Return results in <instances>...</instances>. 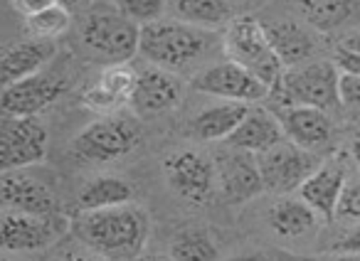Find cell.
Returning a JSON list of instances; mask_svg holds the SVG:
<instances>
[{
    "instance_id": "obj_1",
    "label": "cell",
    "mask_w": 360,
    "mask_h": 261,
    "mask_svg": "<svg viewBox=\"0 0 360 261\" xmlns=\"http://www.w3.org/2000/svg\"><path fill=\"white\" fill-rule=\"evenodd\" d=\"M72 234L104 259H134L146 246L150 220L143 207L119 205L106 210H79L70 225Z\"/></svg>"
},
{
    "instance_id": "obj_2",
    "label": "cell",
    "mask_w": 360,
    "mask_h": 261,
    "mask_svg": "<svg viewBox=\"0 0 360 261\" xmlns=\"http://www.w3.org/2000/svg\"><path fill=\"white\" fill-rule=\"evenodd\" d=\"M222 50H225L227 60L245 67L257 79L264 81L269 89H276V84H279L286 72L279 55L271 47L264 25L250 15H237L225 27Z\"/></svg>"
},
{
    "instance_id": "obj_3",
    "label": "cell",
    "mask_w": 360,
    "mask_h": 261,
    "mask_svg": "<svg viewBox=\"0 0 360 261\" xmlns=\"http://www.w3.org/2000/svg\"><path fill=\"white\" fill-rule=\"evenodd\" d=\"M207 40L200 27H193L188 22H150L141 27L139 52L155 67L163 69H178L205 52Z\"/></svg>"
},
{
    "instance_id": "obj_4",
    "label": "cell",
    "mask_w": 360,
    "mask_h": 261,
    "mask_svg": "<svg viewBox=\"0 0 360 261\" xmlns=\"http://www.w3.org/2000/svg\"><path fill=\"white\" fill-rule=\"evenodd\" d=\"M82 40L109 65L129 62L139 52L141 27L126 15H121L116 6H96L86 13V20L82 25Z\"/></svg>"
},
{
    "instance_id": "obj_5",
    "label": "cell",
    "mask_w": 360,
    "mask_h": 261,
    "mask_svg": "<svg viewBox=\"0 0 360 261\" xmlns=\"http://www.w3.org/2000/svg\"><path fill=\"white\" fill-rule=\"evenodd\" d=\"M340 72L335 62H309V65L286 69L276 84L284 106H314V109H333L340 104L338 94Z\"/></svg>"
},
{
    "instance_id": "obj_6",
    "label": "cell",
    "mask_w": 360,
    "mask_h": 261,
    "mask_svg": "<svg viewBox=\"0 0 360 261\" xmlns=\"http://www.w3.org/2000/svg\"><path fill=\"white\" fill-rule=\"evenodd\" d=\"M141 141V126L129 116L109 114L89 123L75 138V153L84 161L106 163L129 156Z\"/></svg>"
},
{
    "instance_id": "obj_7",
    "label": "cell",
    "mask_w": 360,
    "mask_h": 261,
    "mask_svg": "<svg viewBox=\"0 0 360 261\" xmlns=\"http://www.w3.org/2000/svg\"><path fill=\"white\" fill-rule=\"evenodd\" d=\"M47 130L37 116H3L0 130V168L22 170L45 161Z\"/></svg>"
},
{
    "instance_id": "obj_8",
    "label": "cell",
    "mask_w": 360,
    "mask_h": 261,
    "mask_svg": "<svg viewBox=\"0 0 360 261\" xmlns=\"http://www.w3.org/2000/svg\"><path fill=\"white\" fill-rule=\"evenodd\" d=\"M257 163H259L264 190L279 192V195L301 187L306 178L319 168V161L314 158V153L299 148L289 138L271 146L269 151L259 153Z\"/></svg>"
},
{
    "instance_id": "obj_9",
    "label": "cell",
    "mask_w": 360,
    "mask_h": 261,
    "mask_svg": "<svg viewBox=\"0 0 360 261\" xmlns=\"http://www.w3.org/2000/svg\"><path fill=\"white\" fill-rule=\"evenodd\" d=\"M193 89L207 96H217L222 101H242V104H255L271 94L264 81L230 60L202 69L193 79Z\"/></svg>"
},
{
    "instance_id": "obj_10",
    "label": "cell",
    "mask_w": 360,
    "mask_h": 261,
    "mask_svg": "<svg viewBox=\"0 0 360 261\" xmlns=\"http://www.w3.org/2000/svg\"><path fill=\"white\" fill-rule=\"evenodd\" d=\"M165 178L168 185L183 200L202 205L212 197L217 185V168L202 153L183 151L165 161Z\"/></svg>"
},
{
    "instance_id": "obj_11",
    "label": "cell",
    "mask_w": 360,
    "mask_h": 261,
    "mask_svg": "<svg viewBox=\"0 0 360 261\" xmlns=\"http://www.w3.org/2000/svg\"><path fill=\"white\" fill-rule=\"evenodd\" d=\"M65 91V81L50 74H32L11 86H3V116H37L50 109Z\"/></svg>"
},
{
    "instance_id": "obj_12",
    "label": "cell",
    "mask_w": 360,
    "mask_h": 261,
    "mask_svg": "<svg viewBox=\"0 0 360 261\" xmlns=\"http://www.w3.org/2000/svg\"><path fill=\"white\" fill-rule=\"evenodd\" d=\"M217 185L227 202H247L264 190L259 163L255 153L230 148L217 161Z\"/></svg>"
},
{
    "instance_id": "obj_13",
    "label": "cell",
    "mask_w": 360,
    "mask_h": 261,
    "mask_svg": "<svg viewBox=\"0 0 360 261\" xmlns=\"http://www.w3.org/2000/svg\"><path fill=\"white\" fill-rule=\"evenodd\" d=\"M0 236H3V249L8 251H37L50 246L60 236V229H57V222L52 220V215L40 217L6 210L3 225H0Z\"/></svg>"
},
{
    "instance_id": "obj_14",
    "label": "cell",
    "mask_w": 360,
    "mask_h": 261,
    "mask_svg": "<svg viewBox=\"0 0 360 261\" xmlns=\"http://www.w3.org/2000/svg\"><path fill=\"white\" fill-rule=\"evenodd\" d=\"M180 94H183V84L178 81V76L153 65L139 72V81H136L129 106L136 116H155L173 109L180 101Z\"/></svg>"
},
{
    "instance_id": "obj_15",
    "label": "cell",
    "mask_w": 360,
    "mask_h": 261,
    "mask_svg": "<svg viewBox=\"0 0 360 261\" xmlns=\"http://www.w3.org/2000/svg\"><path fill=\"white\" fill-rule=\"evenodd\" d=\"M279 121L284 128V136L291 143H296L304 151H321L328 146L333 138V123H330L328 114L323 109H314V106H281Z\"/></svg>"
},
{
    "instance_id": "obj_16",
    "label": "cell",
    "mask_w": 360,
    "mask_h": 261,
    "mask_svg": "<svg viewBox=\"0 0 360 261\" xmlns=\"http://www.w3.org/2000/svg\"><path fill=\"white\" fill-rule=\"evenodd\" d=\"M0 202L6 210L27 212V215L50 217L55 215L57 202L55 195L22 170H8L0 178Z\"/></svg>"
},
{
    "instance_id": "obj_17",
    "label": "cell",
    "mask_w": 360,
    "mask_h": 261,
    "mask_svg": "<svg viewBox=\"0 0 360 261\" xmlns=\"http://www.w3.org/2000/svg\"><path fill=\"white\" fill-rule=\"evenodd\" d=\"M345 190V170L340 163H321L299 187V197L316 210V215L333 220L338 212V202Z\"/></svg>"
},
{
    "instance_id": "obj_18",
    "label": "cell",
    "mask_w": 360,
    "mask_h": 261,
    "mask_svg": "<svg viewBox=\"0 0 360 261\" xmlns=\"http://www.w3.org/2000/svg\"><path fill=\"white\" fill-rule=\"evenodd\" d=\"M57 55L55 40H22L11 45L3 52L0 72H3V86H11L20 79H27L32 74H40V69Z\"/></svg>"
},
{
    "instance_id": "obj_19",
    "label": "cell",
    "mask_w": 360,
    "mask_h": 261,
    "mask_svg": "<svg viewBox=\"0 0 360 261\" xmlns=\"http://www.w3.org/2000/svg\"><path fill=\"white\" fill-rule=\"evenodd\" d=\"M284 128H281V121L276 114H269L266 109H250L247 119L242 121L235 128L230 138H227V146L237 148V151L247 153H259L269 151L271 146H276L279 141H284Z\"/></svg>"
},
{
    "instance_id": "obj_20",
    "label": "cell",
    "mask_w": 360,
    "mask_h": 261,
    "mask_svg": "<svg viewBox=\"0 0 360 261\" xmlns=\"http://www.w3.org/2000/svg\"><path fill=\"white\" fill-rule=\"evenodd\" d=\"M252 106L242 101H222L210 109H205L200 116H195L191 123L193 136L198 141H227L235 133V128L247 119Z\"/></svg>"
},
{
    "instance_id": "obj_21",
    "label": "cell",
    "mask_w": 360,
    "mask_h": 261,
    "mask_svg": "<svg viewBox=\"0 0 360 261\" xmlns=\"http://www.w3.org/2000/svg\"><path fill=\"white\" fill-rule=\"evenodd\" d=\"M266 35H269V42L274 47V52L279 55L284 69H294V67H301L311 55H314V40L311 35L304 30L301 25L291 20H276L264 25Z\"/></svg>"
},
{
    "instance_id": "obj_22",
    "label": "cell",
    "mask_w": 360,
    "mask_h": 261,
    "mask_svg": "<svg viewBox=\"0 0 360 261\" xmlns=\"http://www.w3.org/2000/svg\"><path fill=\"white\" fill-rule=\"evenodd\" d=\"M134 200V185L124 178L101 175L89 180L77 195L79 210H106V207L129 205Z\"/></svg>"
},
{
    "instance_id": "obj_23",
    "label": "cell",
    "mask_w": 360,
    "mask_h": 261,
    "mask_svg": "<svg viewBox=\"0 0 360 261\" xmlns=\"http://www.w3.org/2000/svg\"><path fill=\"white\" fill-rule=\"evenodd\" d=\"M173 13L180 22L193 27H222L235 20V8L230 0H175Z\"/></svg>"
},
{
    "instance_id": "obj_24",
    "label": "cell",
    "mask_w": 360,
    "mask_h": 261,
    "mask_svg": "<svg viewBox=\"0 0 360 261\" xmlns=\"http://www.w3.org/2000/svg\"><path fill=\"white\" fill-rule=\"evenodd\" d=\"M269 225L276 234L281 236H304L314 229L316 225V210L306 205L304 200L294 197H281L274 202L269 212Z\"/></svg>"
},
{
    "instance_id": "obj_25",
    "label": "cell",
    "mask_w": 360,
    "mask_h": 261,
    "mask_svg": "<svg viewBox=\"0 0 360 261\" xmlns=\"http://www.w3.org/2000/svg\"><path fill=\"white\" fill-rule=\"evenodd\" d=\"M358 0H299V11L311 27L319 32H330L355 15Z\"/></svg>"
},
{
    "instance_id": "obj_26",
    "label": "cell",
    "mask_w": 360,
    "mask_h": 261,
    "mask_svg": "<svg viewBox=\"0 0 360 261\" xmlns=\"http://www.w3.org/2000/svg\"><path fill=\"white\" fill-rule=\"evenodd\" d=\"M170 256L175 261H215L217 246L205 232H183L170 244Z\"/></svg>"
},
{
    "instance_id": "obj_27",
    "label": "cell",
    "mask_w": 360,
    "mask_h": 261,
    "mask_svg": "<svg viewBox=\"0 0 360 261\" xmlns=\"http://www.w3.org/2000/svg\"><path fill=\"white\" fill-rule=\"evenodd\" d=\"M99 81L121 106H129L131 94L136 89V81H139V72L129 65V62H114L99 74Z\"/></svg>"
},
{
    "instance_id": "obj_28",
    "label": "cell",
    "mask_w": 360,
    "mask_h": 261,
    "mask_svg": "<svg viewBox=\"0 0 360 261\" xmlns=\"http://www.w3.org/2000/svg\"><path fill=\"white\" fill-rule=\"evenodd\" d=\"M27 30L32 32V37H40V40H55V37L65 35L72 25V13L70 8L55 3L47 11L37 13V15L27 18L25 20Z\"/></svg>"
},
{
    "instance_id": "obj_29",
    "label": "cell",
    "mask_w": 360,
    "mask_h": 261,
    "mask_svg": "<svg viewBox=\"0 0 360 261\" xmlns=\"http://www.w3.org/2000/svg\"><path fill=\"white\" fill-rule=\"evenodd\" d=\"M121 15H126L139 27L158 22L165 11V0H116Z\"/></svg>"
},
{
    "instance_id": "obj_30",
    "label": "cell",
    "mask_w": 360,
    "mask_h": 261,
    "mask_svg": "<svg viewBox=\"0 0 360 261\" xmlns=\"http://www.w3.org/2000/svg\"><path fill=\"white\" fill-rule=\"evenodd\" d=\"M82 104H84L89 111H96V114H101V116H109V114H114V111L121 109L119 101H116L114 96H111L109 91L99 84V81H96V84H91L89 89L84 91V96H82Z\"/></svg>"
},
{
    "instance_id": "obj_31",
    "label": "cell",
    "mask_w": 360,
    "mask_h": 261,
    "mask_svg": "<svg viewBox=\"0 0 360 261\" xmlns=\"http://www.w3.org/2000/svg\"><path fill=\"white\" fill-rule=\"evenodd\" d=\"M335 215H338L340 220H355V222L360 220V180L345 185L343 197H340L338 212H335Z\"/></svg>"
},
{
    "instance_id": "obj_32",
    "label": "cell",
    "mask_w": 360,
    "mask_h": 261,
    "mask_svg": "<svg viewBox=\"0 0 360 261\" xmlns=\"http://www.w3.org/2000/svg\"><path fill=\"white\" fill-rule=\"evenodd\" d=\"M338 94H340V106H345V109L360 114V76L340 74Z\"/></svg>"
},
{
    "instance_id": "obj_33",
    "label": "cell",
    "mask_w": 360,
    "mask_h": 261,
    "mask_svg": "<svg viewBox=\"0 0 360 261\" xmlns=\"http://www.w3.org/2000/svg\"><path fill=\"white\" fill-rule=\"evenodd\" d=\"M335 67H338L340 74H355L360 76V52H353L348 47L338 45L335 50Z\"/></svg>"
},
{
    "instance_id": "obj_34",
    "label": "cell",
    "mask_w": 360,
    "mask_h": 261,
    "mask_svg": "<svg viewBox=\"0 0 360 261\" xmlns=\"http://www.w3.org/2000/svg\"><path fill=\"white\" fill-rule=\"evenodd\" d=\"M13 8H15V13H20L22 18H32L37 15V13L47 11V8H52L57 3V0H11Z\"/></svg>"
},
{
    "instance_id": "obj_35",
    "label": "cell",
    "mask_w": 360,
    "mask_h": 261,
    "mask_svg": "<svg viewBox=\"0 0 360 261\" xmlns=\"http://www.w3.org/2000/svg\"><path fill=\"white\" fill-rule=\"evenodd\" d=\"M333 251H340V254H343V251H348V254H360V227H355V229L348 232L343 239L335 241Z\"/></svg>"
},
{
    "instance_id": "obj_36",
    "label": "cell",
    "mask_w": 360,
    "mask_h": 261,
    "mask_svg": "<svg viewBox=\"0 0 360 261\" xmlns=\"http://www.w3.org/2000/svg\"><path fill=\"white\" fill-rule=\"evenodd\" d=\"M343 47H348V50H353V52H360V32L358 35H350V37H345L343 42H340Z\"/></svg>"
},
{
    "instance_id": "obj_37",
    "label": "cell",
    "mask_w": 360,
    "mask_h": 261,
    "mask_svg": "<svg viewBox=\"0 0 360 261\" xmlns=\"http://www.w3.org/2000/svg\"><path fill=\"white\" fill-rule=\"evenodd\" d=\"M62 261H104V259H96V256H86V254H67Z\"/></svg>"
},
{
    "instance_id": "obj_38",
    "label": "cell",
    "mask_w": 360,
    "mask_h": 261,
    "mask_svg": "<svg viewBox=\"0 0 360 261\" xmlns=\"http://www.w3.org/2000/svg\"><path fill=\"white\" fill-rule=\"evenodd\" d=\"M328 261H360V254H348V251H343V254H335L333 259H328Z\"/></svg>"
},
{
    "instance_id": "obj_39",
    "label": "cell",
    "mask_w": 360,
    "mask_h": 261,
    "mask_svg": "<svg viewBox=\"0 0 360 261\" xmlns=\"http://www.w3.org/2000/svg\"><path fill=\"white\" fill-rule=\"evenodd\" d=\"M57 3H60V6H65V8H82L86 3V0H57Z\"/></svg>"
},
{
    "instance_id": "obj_40",
    "label": "cell",
    "mask_w": 360,
    "mask_h": 261,
    "mask_svg": "<svg viewBox=\"0 0 360 261\" xmlns=\"http://www.w3.org/2000/svg\"><path fill=\"white\" fill-rule=\"evenodd\" d=\"M350 153H353V158H355V163L360 166V136L353 141V146H350Z\"/></svg>"
},
{
    "instance_id": "obj_41",
    "label": "cell",
    "mask_w": 360,
    "mask_h": 261,
    "mask_svg": "<svg viewBox=\"0 0 360 261\" xmlns=\"http://www.w3.org/2000/svg\"><path fill=\"white\" fill-rule=\"evenodd\" d=\"M232 261H266L262 254H250V256H240V259H232Z\"/></svg>"
},
{
    "instance_id": "obj_42",
    "label": "cell",
    "mask_w": 360,
    "mask_h": 261,
    "mask_svg": "<svg viewBox=\"0 0 360 261\" xmlns=\"http://www.w3.org/2000/svg\"><path fill=\"white\" fill-rule=\"evenodd\" d=\"M141 261H175L173 256H143Z\"/></svg>"
}]
</instances>
